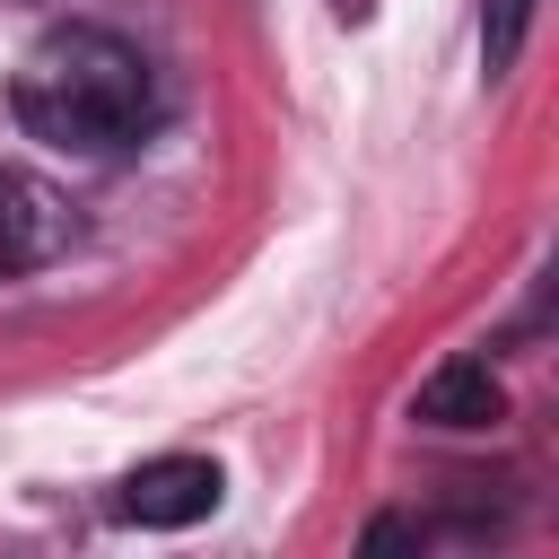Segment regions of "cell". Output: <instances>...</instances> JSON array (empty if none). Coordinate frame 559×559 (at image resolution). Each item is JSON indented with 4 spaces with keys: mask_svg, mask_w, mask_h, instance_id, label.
I'll list each match as a JSON object with an SVG mask.
<instances>
[{
    "mask_svg": "<svg viewBox=\"0 0 559 559\" xmlns=\"http://www.w3.org/2000/svg\"><path fill=\"white\" fill-rule=\"evenodd\" d=\"M533 9H542V0H489V9H480V61H489V79H498V70H515Z\"/></svg>",
    "mask_w": 559,
    "mask_h": 559,
    "instance_id": "5b68a950",
    "label": "cell"
},
{
    "mask_svg": "<svg viewBox=\"0 0 559 559\" xmlns=\"http://www.w3.org/2000/svg\"><path fill=\"white\" fill-rule=\"evenodd\" d=\"M411 411H419L428 428H498V419H507V384L489 376V358H445V367L411 393Z\"/></svg>",
    "mask_w": 559,
    "mask_h": 559,
    "instance_id": "3957f363",
    "label": "cell"
},
{
    "mask_svg": "<svg viewBox=\"0 0 559 559\" xmlns=\"http://www.w3.org/2000/svg\"><path fill=\"white\" fill-rule=\"evenodd\" d=\"M9 105H17L26 140L70 148V157H114L157 122V79H148L140 44H122L114 26H52L17 61Z\"/></svg>",
    "mask_w": 559,
    "mask_h": 559,
    "instance_id": "6da1fadb",
    "label": "cell"
},
{
    "mask_svg": "<svg viewBox=\"0 0 559 559\" xmlns=\"http://www.w3.org/2000/svg\"><path fill=\"white\" fill-rule=\"evenodd\" d=\"M332 9H341V17H367V9H376V0H332Z\"/></svg>",
    "mask_w": 559,
    "mask_h": 559,
    "instance_id": "8992f818",
    "label": "cell"
},
{
    "mask_svg": "<svg viewBox=\"0 0 559 559\" xmlns=\"http://www.w3.org/2000/svg\"><path fill=\"white\" fill-rule=\"evenodd\" d=\"M122 524H148V533H183V524H201L210 507H218V463L210 454H157V463H140L131 480H122Z\"/></svg>",
    "mask_w": 559,
    "mask_h": 559,
    "instance_id": "7a4b0ae2",
    "label": "cell"
},
{
    "mask_svg": "<svg viewBox=\"0 0 559 559\" xmlns=\"http://www.w3.org/2000/svg\"><path fill=\"white\" fill-rule=\"evenodd\" d=\"M61 245V201L44 183H26L17 166H0V271H26Z\"/></svg>",
    "mask_w": 559,
    "mask_h": 559,
    "instance_id": "277c9868",
    "label": "cell"
}]
</instances>
